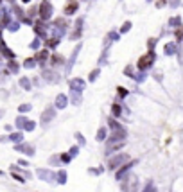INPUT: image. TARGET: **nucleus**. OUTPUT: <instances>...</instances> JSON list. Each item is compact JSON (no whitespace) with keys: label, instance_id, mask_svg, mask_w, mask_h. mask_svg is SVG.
<instances>
[{"label":"nucleus","instance_id":"nucleus-1","mask_svg":"<svg viewBox=\"0 0 183 192\" xmlns=\"http://www.w3.org/2000/svg\"><path fill=\"white\" fill-rule=\"evenodd\" d=\"M122 192H138V176L128 174V178L122 181Z\"/></svg>","mask_w":183,"mask_h":192},{"label":"nucleus","instance_id":"nucleus-2","mask_svg":"<svg viewBox=\"0 0 183 192\" xmlns=\"http://www.w3.org/2000/svg\"><path fill=\"white\" fill-rule=\"evenodd\" d=\"M156 61V54H154V50H149L147 54H144V56H140L138 63H137V66H138L140 70H146V68H149L151 65Z\"/></svg>","mask_w":183,"mask_h":192},{"label":"nucleus","instance_id":"nucleus-3","mask_svg":"<svg viewBox=\"0 0 183 192\" xmlns=\"http://www.w3.org/2000/svg\"><path fill=\"white\" fill-rule=\"evenodd\" d=\"M128 160H129V156H128V155H124V153H122V155H117V156H113V158H110V160H108V169H110V171L118 169V167H120L122 164H126Z\"/></svg>","mask_w":183,"mask_h":192},{"label":"nucleus","instance_id":"nucleus-4","mask_svg":"<svg viewBox=\"0 0 183 192\" xmlns=\"http://www.w3.org/2000/svg\"><path fill=\"white\" fill-rule=\"evenodd\" d=\"M51 16H52V6L49 0H45L40 6V18H41V22H47Z\"/></svg>","mask_w":183,"mask_h":192},{"label":"nucleus","instance_id":"nucleus-5","mask_svg":"<svg viewBox=\"0 0 183 192\" xmlns=\"http://www.w3.org/2000/svg\"><path fill=\"white\" fill-rule=\"evenodd\" d=\"M70 90L72 92H83L84 90V81L79 77H75V79H70Z\"/></svg>","mask_w":183,"mask_h":192},{"label":"nucleus","instance_id":"nucleus-6","mask_svg":"<svg viewBox=\"0 0 183 192\" xmlns=\"http://www.w3.org/2000/svg\"><path fill=\"white\" fill-rule=\"evenodd\" d=\"M54 117H56V110L54 108H47L43 113H41V124H49Z\"/></svg>","mask_w":183,"mask_h":192},{"label":"nucleus","instance_id":"nucleus-7","mask_svg":"<svg viewBox=\"0 0 183 192\" xmlns=\"http://www.w3.org/2000/svg\"><path fill=\"white\" fill-rule=\"evenodd\" d=\"M15 149L20 151V153H25V155H29V156H32V155H34V147H32V145H29V144H16Z\"/></svg>","mask_w":183,"mask_h":192},{"label":"nucleus","instance_id":"nucleus-8","mask_svg":"<svg viewBox=\"0 0 183 192\" xmlns=\"http://www.w3.org/2000/svg\"><path fill=\"white\" fill-rule=\"evenodd\" d=\"M38 176H40V178L41 180H45V181H54V176H56V174H54V172H51V171H47V169H38Z\"/></svg>","mask_w":183,"mask_h":192},{"label":"nucleus","instance_id":"nucleus-9","mask_svg":"<svg viewBox=\"0 0 183 192\" xmlns=\"http://www.w3.org/2000/svg\"><path fill=\"white\" fill-rule=\"evenodd\" d=\"M77 7H79L77 0H68L66 6H65V14H74L75 11H77Z\"/></svg>","mask_w":183,"mask_h":192},{"label":"nucleus","instance_id":"nucleus-10","mask_svg":"<svg viewBox=\"0 0 183 192\" xmlns=\"http://www.w3.org/2000/svg\"><path fill=\"white\" fill-rule=\"evenodd\" d=\"M34 31H36L38 38H45V36H47V29H45V25L41 23V20L38 22L36 25H34Z\"/></svg>","mask_w":183,"mask_h":192},{"label":"nucleus","instance_id":"nucleus-11","mask_svg":"<svg viewBox=\"0 0 183 192\" xmlns=\"http://www.w3.org/2000/svg\"><path fill=\"white\" fill-rule=\"evenodd\" d=\"M133 165H135V162H129V164H126L124 167H122V169L117 172V176H115V178H117V180H122V178L126 176V172H129V169H131Z\"/></svg>","mask_w":183,"mask_h":192},{"label":"nucleus","instance_id":"nucleus-12","mask_svg":"<svg viewBox=\"0 0 183 192\" xmlns=\"http://www.w3.org/2000/svg\"><path fill=\"white\" fill-rule=\"evenodd\" d=\"M66 104H68V99H66V95L59 93L58 97H56V108H65Z\"/></svg>","mask_w":183,"mask_h":192},{"label":"nucleus","instance_id":"nucleus-13","mask_svg":"<svg viewBox=\"0 0 183 192\" xmlns=\"http://www.w3.org/2000/svg\"><path fill=\"white\" fill-rule=\"evenodd\" d=\"M163 52H165L167 56H172V54L178 52V45H176V43H167V45H165V49H163Z\"/></svg>","mask_w":183,"mask_h":192},{"label":"nucleus","instance_id":"nucleus-14","mask_svg":"<svg viewBox=\"0 0 183 192\" xmlns=\"http://www.w3.org/2000/svg\"><path fill=\"white\" fill-rule=\"evenodd\" d=\"M79 50H81V45H77V47H75V50H74L72 57H70V61L66 63V72H70V68L74 66V61H75V57H77V54H79Z\"/></svg>","mask_w":183,"mask_h":192},{"label":"nucleus","instance_id":"nucleus-15","mask_svg":"<svg viewBox=\"0 0 183 192\" xmlns=\"http://www.w3.org/2000/svg\"><path fill=\"white\" fill-rule=\"evenodd\" d=\"M65 61H63V56H59V54H54V56L51 57V65L52 66H56V65H63Z\"/></svg>","mask_w":183,"mask_h":192},{"label":"nucleus","instance_id":"nucleus-16","mask_svg":"<svg viewBox=\"0 0 183 192\" xmlns=\"http://www.w3.org/2000/svg\"><path fill=\"white\" fill-rule=\"evenodd\" d=\"M45 45H47V49H56V47L59 45V36H58V38H51V40H47Z\"/></svg>","mask_w":183,"mask_h":192},{"label":"nucleus","instance_id":"nucleus-17","mask_svg":"<svg viewBox=\"0 0 183 192\" xmlns=\"http://www.w3.org/2000/svg\"><path fill=\"white\" fill-rule=\"evenodd\" d=\"M169 25H171V27H181V18H180V16H172V18L169 20Z\"/></svg>","mask_w":183,"mask_h":192},{"label":"nucleus","instance_id":"nucleus-18","mask_svg":"<svg viewBox=\"0 0 183 192\" xmlns=\"http://www.w3.org/2000/svg\"><path fill=\"white\" fill-rule=\"evenodd\" d=\"M43 77L47 79V81H58V74H54V72L45 70V72H43Z\"/></svg>","mask_w":183,"mask_h":192},{"label":"nucleus","instance_id":"nucleus-19","mask_svg":"<svg viewBox=\"0 0 183 192\" xmlns=\"http://www.w3.org/2000/svg\"><path fill=\"white\" fill-rule=\"evenodd\" d=\"M95 138H97V142H101V140H104V138H106V128H99V131H97Z\"/></svg>","mask_w":183,"mask_h":192},{"label":"nucleus","instance_id":"nucleus-20","mask_svg":"<svg viewBox=\"0 0 183 192\" xmlns=\"http://www.w3.org/2000/svg\"><path fill=\"white\" fill-rule=\"evenodd\" d=\"M59 158H61V164H70L72 162V155L70 153H63V155H59Z\"/></svg>","mask_w":183,"mask_h":192},{"label":"nucleus","instance_id":"nucleus-21","mask_svg":"<svg viewBox=\"0 0 183 192\" xmlns=\"http://www.w3.org/2000/svg\"><path fill=\"white\" fill-rule=\"evenodd\" d=\"M22 138H23L22 133H13V135L9 136V140H11V142H16V144H20V142H22Z\"/></svg>","mask_w":183,"mask_h":192},{"label":"nucleus","instance_id":"nucleus-22","mask_svg":"<svg viewBox=\"0 0 183 192\" xmlns=\"http://www.w3.org/2000/svg\"><path fill=\"white\" fill-rule=\"evenodd\" d=\"M25 124H27V119H25V117H18V119H16V128L23 129L25 128Z\"/></svg>","mask_w":183,"mask_h":192},{"label":"nucleus","instance_id":"nucleus-23","mask_svg":"<svg viewBox=\"0 0 183 192\" xmlns=\"http://www.w3.org/2000/svg\"><path fill=\"white\" fill-rule=\"evenodd\" d=\"M58 183H61V185L66 183V172L65 171H59L58 172Z\"/></svg>","mask_w":183,"mask_h":192},{"label":"nucleus","instance_id":"nucleus-24","mask_svg":"<svg viewBox=\"0 0 183 192\" xmlns=\"http://www.w3.org/2000/svg\"><path fill=\"white\" fill-rule=\"evenodd\" d=\"M20 85H22V88H25V90H31V81H29V79L22 77V79H20Z\"/></svg>","mask_w":183,"mask_h":192},{"label":"nucleus","instance_id":"nucleus-25","mask_svg":"<svg viewBox=\"0 0 183 192\" xmlns=\"http://www.w3.org/2000/svg\"><path fill=\"white\" fill-rule=\"evenodd\" d=\"M72 102H74V104H81V95H79V92H72Z\"/></svg>","mask_w":183,"mask_h":192},{"label":"nucleus","instance_id":"nucleus-26","mask_svg":"<svg viewBox=\"0 0 183 192\" xmlns=\"http://www.w3.org/2000/svg\"><path fill=\"white\" fill-rule=\"evenodd\" d=\"M47 56H49V54H47V50H43V52H40V54L36 56V59L40 61V63H45V59H47Z\"/></svg>","mask_w":183,"mask_h":192},{"label":"nucleus","instance_id":"nucleus-27","mask_svg":"<svg viewBox=\"0 0 183 192\" xmlns=\"http://www.w3.org/2000/svg\"><path fill=\"white\" fill-rule=\"evenodd\" d=\"M36 128V122H32V121H27V124H25V131H32V129Z\"/></svg>","mask_w":183,"mask_h":192},{"label":"nucleus","instance_id":"nucleus-28","mask_svg":"<svg viewBox=\"0 0 183 192\" xmlns=\"http://www.w3.org/2000/svg\"><path fill=\"white\" fill-rule=\"evenodd\" d=\"M34 61H36V59H31V57H29V59H25V63H23V66H25V68H32V66L36 65Z\"/></svg>","mask_w":183,"mask_h":192},{"label":"nucleus","instance_id":"nucleus-29","mask_svg":"<svg viewBox=\"0 0 183 192\" xmlns=\"http://www.w3.org/2000/svg\"><path fill=\"white\" fill-rule=\"evenodd\" d=\"M129 29H131V22H126L124 25H122V29H120V32H122V34H124V32H128V31H129Z\"/></svg>","mask_w":183,"mask_h":192},{"label":"nucleus","instance_id":"nucleus-30","mask_svg":"<svg viewBox=\"0 0 183 192\" xmlns=\"http://www.w3.org/2000/svg\"><path fill=\"white\" fill-rule=\"evenodd\" d=\"M97 76H101V70H99V68H97V70H94L92 74H90V81H95Z\"/></svg>","mask_w":183,"mask_h":192},{"label":"nucleus","instance_id":"nucleus-31","mask_svg":"<svg viewBox=\"0 0 183 192\" xmlns=\"http://www.w3.org/2000/svg\"><path fill=\"white\" fill-rule=\"evenodd\" d=\"M176 40H178V42H181L183 40V27H180L178 31H176Z\"/></svg>","mask_w":183,"mask_h":192},{"label":"nucleus","instance_id":"nucleus-32","mask_svg":"<svg viewBox=\"0 0 183 192\" xmlns=\"http://www.w3.org/2000/svg\"><path fill=\"white\" fill-rule=\"evenodd\" d=\"M117 90H118V97H126V95H128V90L122 88V86H118Z\"/></svg>","mask_w":183,"mask_h":192},{"label":"nucleus","instance_id":"nucleus-33","mask_svg":"<svg viewBox=\"0 0 183 192\" xmlns=\"http://www.w3.org/2000/svg\"><path fill=\"white\" fill-rule=\"evenodd\" d=\"M124 74H126V76H129V77H135V76H133V66H126Z\"/></svg>","mask_w":183,"mask_h":192},{"label":"nucleus","instance_id":"nucleus-34","mask_svg":"<svg viewBox=\"0 0 183 192\" xmlns=\"http://www.w3.org/2000/svg\"><path fill=\"white\" fill-rule=\"evenodd\" d=\"M51 164L52 165H59V164H61V158H59V156H52L51 158Z\"/></svg>","mask_w":183,"mask_h":192},{"label":"nucleus","instance_id":"nucleus-35","mask_svg":"<svg viewBox=\"0 0 183 192\" xmlns=\"http://www.w3.org/2000/svg\"><path fill=\"white\" fill-rule=\"evenodd\" d=\"M142 192H156V189H154L153 183L149 181V183H147V187H146V190H142Z\"/></svg>","mask_w":183,"mask_h":192},{"label":"nucleus","instance_id":"nucleus-36","mask_svg":"<svg viewBox=\"0 0 183 192\" xmlns=\"http://www.w3.org/2000/svg\"><path fill=\"white\" fill-rule=\"evenodd\" d=\"M135 79H137V81H144V79H146V74H144V70L138 72V74L135 76Z\"/></svg>","mask_w":183,"mask_h":192},{"label":"nucleus","instance_id":"nucleus-37","mask_svg":"<svg viewBox=\"0 0 183 192\" xmlns=\"http://www.w3.org/2000/svg\"><path fill=\"white\" fill-rule=\"evenodd\" d=\"M11 176H13V178H15L16 181H20V183H23V181H25V178H22V176H20V174H16V172H13Z\"/></svg>","mask_w":183,"mask_h":192},{"label":"nucleus","instance_id":"nucleus-38","mask_svg":"<svg viewBox=\"0 0 183 192\" xmlns=\"http://www.w3.org/2000/svg\"><path fill=\"white\" fill-rule=\"evenodd\" d=\"M111 111H113L115 115H120V106H118V104H113V108H111Z\"/></svg>","mask_w":183,"mask_h":192},{"label":"nucleus","instance_id":"nucleus-39","mask_svg":"<svg viewBox=\"0 0 183 192\" xmlns=\"http://www.w3.org/2000/svg\"><path fill=\"white\" fill-rule=\"evenodd\" d=\"M38 47H40V38H36L34 42L31 43V49H38Z\"/></svg>","mask_w":183,"mask_h":192},{"label":"nucleus","instance_id":"nucleus-40","mask_svg":"<svg viewBox=\"0 0 183 192\" xmlns=\"http://www.w3.org/2000/svg\"><path fill=\"white\" fill-rule=\"evenodd\" d=\"M9 68H11L13 72H16V70H18V65H16L15 61H9Z\"/></svg>","mask_w":183,"mask_h":192},{"label":"nucleus","instance_id":"nucleus-41","mask_svg":"<svg viewBox=\"0 0 183 192\" xmlns=\"http://www.w3.org/2000/svg\"><path fill=\"white\" fill-rule=\"evenodd\" d=\"M169 4H171V7H178L180 6V0H167Z\"/></svg>","mask_w":183,"mask_h":192},{"label":"nucleus","instance_id":"nucleus-42","mask_svg":"<svg viewBox=\"0 0 183 192\" xmlns=\"http://www.w3.org/2000/svg\"><path fill=\"white\" fill-rule=\"evenodd\" d=\"M18 27H20V25H18V22H13V23H9V29H11V31H16Z\"/></svg>","mask_w":183,"mask_h":192},{"label":"nucleus","instance_id":"nucleus-43","mask_svg":"<svg viewBox=\"0 0 183 192\" xmlns=\"http://www.w3.org/2000/svg\"><path fill=\"white\" fill-rule=\"evenodd\" d=\"M103 172V167H99V169H90V174H101Z\"/></svg>","mask_w":183,"mask_h":192},{"label":"nucleus","instance_id":"nucleus-44","mask_svg":"<svg viewBox=\"0 0 183 192\" xmlns=\"http://www.w3.org/2000/svg\"><path fill=\"white\" fill-rule=\"evenodd\" d=\"M108 38H110V40H113V42H117V40H118V34H117V32H110V36H108Z\"/></svg>","mask_w":183,"mask_h":192},{"label":"nucleus","instance_id":"nucleus-45","mask_svg":"<svg viewBox=\"0 0 183 192\" xmlns=\"http://www.w3.org/2000/svg\"><path fill=\"white\" fill-rule=\"evenodd\" d=\"M31 110V104H22L20 106V111H29Z\"/></svg>","mask_w":183,"mask_h":192},{"label":"nucleus","instance_id":"nucleus-46","mask_svg":"<svg viewBox=\"0 0 183 192\" xmlns=\"http://www.w3.org/2000/svg\"><path fill=\"white\" fill-rule=\"evenodd\" d=\"M154 43H156V40H154V38H151V40L147 42V45H149V50H153V45H154Z\"/></svg>","mask_w":183,"mask_h":192},{"label":"nucleus","instance_id":"nucleus-47","mask_svg":"<svg viewBox=\"0 0 183 192\" xmlns=\"http://www.w3.org/2000/svg\"><path fill=\"white\" fill-rule=\"evenodd\" d=\"M75 138L79 140V144H86V140H84V138H83V136H81L79 133H75Z\"/></svg>","mask_w":183,"mask_h":192},{"label":"nucleus","instance_id":"nucleus-48","mask_svg":"<svg viewBox=\"0 0 183 192\" xmlns=\"http://www.w3.org/2000/svg\"><path fill=\"white\" fill-rule=\"evenodd\" d=\"M165 4H167V0H158V2H156V7H163Z\"/></svg>","mask_w":183,"mask_h":192},{"label":"nucleus","instance_id":"nucleus-49","mask_svg":"<svg viewBox=\"0 0 183 192\" xmlns=\"http://www.w3.org/2000/svg\"><path fill=\"white\" fill-rule=\"evenodd\" d=\"M70 155H72V156H75V155H77V147H74V149L70 151Z\"/></svg>","mask_w":183,"mask_h":192},{"label":"nucleus","instance_id":"nucleus-50","mask_svg":"<svg viewBox=\"0 0 183 192\" xmlns=\"http://www.w3.org/2000/svg\"><path fill=\"white\" fill-rule=\"evenodd\" d=\"M0 176H4V172H2V171H0Z\"/></svg>","mask_w":183,"mask_h":192},{"label":"nucleus","instance_id":"nucleus-51","mask_svg":"<svg viewBox=\"0 0 183 192\" xmlns=\"http://www.w3.org/2000/svg\"><path fill=\"white\" fill-rule=\"evenodd\" d=\"M22 2H25V4H27V2H29V0H22Z\"/></svg>","mask_w":183,"mask_h":192},{"label":"nucleus","instance_id":"nucleus-52","mask_svg":"<svg viewBox=\"0 0 183 192\" xmlns=\"http://www.w3.org/2000/svg\"><path fill=\"white\" fill-rule=\"evenodd\" d=\"M2 115H4V111H0V117H2Z\"/></svg>","mask_w":183,"mask_h":192},{"label":"nucleus","instance_id":"nucleus-53","mask_svg":"<svg viewBox=\"0 0 183 192\" xmlns=\"http://www.w3.org/2000/svg\"><path fill=\"white\" fill-rule=\"evenodd\" d=\"M149 2H153V0H149Z\"/></svg>","mask_w":183,"mask_h":192}]
</instances>
